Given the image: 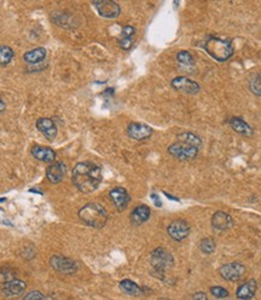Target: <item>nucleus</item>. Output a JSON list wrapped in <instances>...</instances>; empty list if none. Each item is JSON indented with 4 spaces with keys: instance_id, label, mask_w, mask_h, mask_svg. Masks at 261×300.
Listing matches in <instances>:
<instances>
[{
    "instance_id": "nucleus-1",
    "label": "nucleus",
    "mask_w": 261,
    "mask_h": 300,
    "mask_svg": "<svg viewBox=\"0 0 261 300\" xmlns=\"http://www.w3.org/2000/svg\"><path fill=\"white\" fill-rule=\"evenodd\" d=\"M103 173L100 167L93 162H80L73 170V182L83 194H92L100 185Z\"/></svg>"
},
{
    "instance_id": "nucleus-2",
    "label": "nucleus",
    "mask_w": 261,
    "mask_h": 300,
    "mask_svg": "<svg viewBox=\"0 0 261 300\" xmlns=\"http://www.w3.org/2000/svg\"><path fill=\"white\" fill-rule=\"evenodd\" d=\"M79 218L83 224L93 228H103L106 224L109 214L99 203H88L80 209Z\"/></svg>"
},
{
    "instance_id": "nucleus-3",
    "label": "nucleus",
    "mask_w": 261,
    "mask_h": 300,
    "mask_svg": "<svg viewBox=\"0 0 261 300\" xmlns=\"http://www.w3.org/2000/svg\"><path fill=\"white\" fill-rule=\"evenodd\" d=\"M205 50L217 62H225L233 54L232 44L218 38H209L205 42Z\"/></svg>"
},
{
    "instance_id": "nucleus-4",
    "label": "nucleus",
    "mask_w": 261,
    "mask_h": 300,
    "mask_svg": "<svg viewBox=\"0 0 261 300\" xmlns=\"http://www.w3.org/2000/svg\"><path fill=\"white\" fill-rule=\"evenodd\" d=\"M151 264L155 272L164 275L166 269L173 266V257L169 251L163 248H158L152 251L151 254Z\"/></svg>"
},
{
    "instance_id": "nucleus-5",
    "label": "nucleus",
    "mask_w": 261,
    "mask_h": 300,
    "mask_svg": "<svg viewBox=\"0 0 261 300\" xmlns=\"http://www.w3.org/2000/svg\"><path fill=\"white\" fill-rule=\"evenodd\" d=\"M199 150L200 149L195 148V146H190V144L177 140L176 143L171 144L169 149H167V152H169V154L171 156H173L175 158H178V160H182V161H188V160H193L194 158H196Z\"/></svg>"
},
{
    "instance_id": "nucleus-6",
    "label": "nucleus",
    "mask_w": 261,
    "mask_h": 300,
    "mask_svg": "<svg viewBox=\"0 0 261 300\" xmlns=\"http://www.w3.org/2000/svg\"><path fill=\"white\" fill-rule=\"evenodd\" d=\"M50 264L56 272H61V274H74V272H77V263L75 260H70L68 257H63L59 256V254H56V256H52L50 260Z\"/></svg>"
},
{
    "instance_id": "nucleus-7",
    "label": "nucleus",
    "mask_w": 261,
    "mask_h": 300,
    "mask_svg": "<svg viewBox=\"0 0 261 300\" xmlns=\"http://www.w3.org/2000/svg\"><path fill=\"white\" fill-rule=\"evenodd\" d=\"M245 266L238 262L226 263L220 266L219 274L226 281H238L244 275Z\"/></svg>"
},
{
    "instance_id": "nucleus-8",
    "label": "nucleus",
    "mask_w": 261,
    "mask_h": 300,
    "mask_svg": "<svg viewBox=\"0 0 261 300\" xmlns=\"http://www.w3.org/2000/svg\"><path fill=\"white\" fill-rule=\"evenodd\" d=\"M92 4L97 8L99 14L104 18H116L121 14V8H119V5L116 2H111V0H94Z\"/></svg>"
},
{
    "instance_id": "nucleus-9",
    "label": "nucleus",
    "mask_w": 261,
    "mask_h": 300,
    "mask_svg": "<svg viewBox=\"0 0 261 300\" xmlns=\"http://www.w3.org/2000/svg\"><path fill=\"white\" fill-rule=\"evenodd\" d=\"M171 86L173 89H176L177 92H185L189 95H195L200 92V86L199 83H196L195 80H190L188 77H176L171 80Z\"/></svg>"
},
{
    "instance_id": "nucleus-10",
    "label": "nucleus",
    "mask_w": 261,
    "mask_h": 300,
    "mask_svg": "<svg viewBox=\"0 0 261 300\" xmlns=\"http://www.w3.org/2000/svg\"><path fill=\"white\" fill-rule=\"evenodd\" d=\"M190 233V227L184 220L172 221L167 227V234L176 242L185 239Z\"/></svg>"
},
{
    "instance_id": "nucleus-11",
    "label": "nucleus",
    "mask_w": 261,
    "mask_h": 300,
    "mask_svg": "<svg viewBox=\"0 0 261 300\" xmlns=\"http://www.w3.org/2000/svg\"><path fill=\"white\" fill-rule=\"evenodd\" d=\"M127 132L129 137H131L133 140H143L152 136L153 130L151 128V126L146 124H141V122H131V124L128 125Z\"/></svg>"
},
{
    "instance_id": "nucleus-12",
    "label": "nucleus",
    "mask_w": 261,
    "mask_h": 300,
    "mask_svg": "<svg viewBox=\"0 0 261 300\" xmlns=\"http://www.w3.org/2000/svg\"><path fill=\"white\" fill-rule=\"evenodd\" d=\"M110 198L118 212H124L130 202V196H129L128 191L123 188H116L111 190Z\"/></svg>"
},
{
    "instance_id": "nucleus-13",
    "label": "nucleus",
    "mask_w": 261,
    "mask_h": 300,
    "mask_svg": "<svg viewBox=\"0 0 261 300\" xmlns=\"http://www.w3.org/2000/svg\"><path fill=\"white\" fill-rule=\"evenodd\" d=\"M65 173H67V166L64 162H55L51 166L47 167L46 170V176L49 179L50 182L52 184H58L64 179Z\"/></svg>"
},
{
    "instance_id": "nucleus-14",
    "label": "nucleus",
    "mask_w": 261,
    "mask_h": 300,
    "mask_svg": "<svg viewBox=\"0 0 261 300\" xmlns=\"http://www.w3.org/2000/svg\"><path fill=\"white\" fill-rule=\"evenodd\" d=\"M27 284L25 281L14 278V280L5 282L4 286H3V294L7 298H15V296H19L25 292Z\"/></svg>"
},
{
    "instance_id": "nucleus-15",
    "label": "nucleus",
    "mask_w": 261,
    "mask_h": 300,
    "mask_svg": "<svg viewBox=\"0 0 261 300\" xmlns=\"http://www.w3.org/2000/svg\"><path fill=\"white\" fill-rule=\"evenodd\" d=\"M212 226L217 230H226L232 227V218L224 212H215L212 216Z\"/></svg>"
},
{
    "instance_id": "nucleus-16",
    "label": "nucleus",
    "mask_w": 261,
    "mask_h": 300,
    "mask_svg": "<svg viewBox=\"0 0 261 300\" xmlns=\"http://www.w3.org/2000/svg\"><path fill=\"white\" fill-rule=\"evenodd\" d=\"M37 128L47 140H52L57 137V125L52 119L40 118L37 122Z\"/></svg>"
},
{
    "instance_id": "nucleus-17",
    "label": "nucleus",
    "mask_w": 261,
    "mask_h": 300,
    "mask_svg": "<svg viewBox=\"0 0 261 300\" xmlns=\"http://www.w3.org/2000/svg\"><path fill=\"white\" fill-rule=\"evenodd\" d=\"M32 155L35 158L41 162H53L56 160V152L53 149L47 148V146H34L32 148Z\"/></svg>"
},
{
    "instance_id": "nucleus-18",
    "label": "nucleus",
    "mask_w": 261,
    "mask_h": 300,
    "mask_svg": "<svg viewBox=\"0 0 261 300\" xmlns=\"http://www.w3.org/2000/svg\"><path fill=\"white\" fill-rule=\"evenodd\" d=\"M149 218H151V209L145 204H141L133 210L130 215V221L135 226H140V224H145Z\"/></svg>"
},
{
    "instance_id": "nucleus-19",
    "label": "nucleus",
    "mask_w": 261,
    "mask_h": 300,
    "mask_svg": "<svg viewBox=\"0 0 261 300\" xmlns=\"http://www.w3.org/2000/svg\"><path fill=\"white\" fill-rule=\"evenodd\" d=\"M256 290H257L256 281H255L254 278H251V280L247 281L245 284H243L238 287V290H237V292H236V296L238 299L249 300L255 296Z\"/></svg>"
},
{
    "instance_id": "nucleus-20",
    "label": "nucleus",
    "mask_w": 261,
    "mask_h": 300,
    "mask_svg": "<svg viewBox=\"0 0 261 300\" xmlns=\"http://www.w3.org/2000/svg\"><path fill=\"white\" fill-rule=\"evenodd\" d=\"M229 124L231 128H232L233 131L239 134H243V136H250V134H253V130H251L250 126H249L242 118H238V116H232V118H230Z\"/></svg>"
},
{
    "instance_id": "nucleus-21",
    "label": "nucleus",
    "mask_w": 261,
    "mask_h": 300,
    "mask_svg": "<svg viewBox=\"0 0 261 300\" xmlns=\"http://www.w3.org/2000/svg\"><path fill=\"white\" fill-rule=\"evenodd\" d=\"M46 56L47 50L43 47H39L27 52L25 56H23V59H25L28 64H38V62H43V60L46 58Z\"/></svg>"
},
{
    "instance_id": "nucleus-22",
    "label": "nucleus",
    "mask_w": 261,
    "mask_h": 300,
    "mask_svg": "<svg viewBox=\"0 0 261 300\" xmlns=\"http://www.w3.org/2000/svg\"><path fill=\"white\" fill-rule=\"evenodd\" d=\"M134 35H135V28L134 26H125L122 30L121 40H119V44L123 50H129L134 44Z\"/></svg>"
},
{
    "instance_id": "nucleus-23",
    "label": "nucleus",
    "mask_w": 261,
    "mask_h": 300,
    "mask_svg": "<svg viewBox=\"0 0 261 300\" xmlns=\"http://www.w3.org/2000/svg\"><path fill=\"white\" fill-rule=\"evenodd\" d=\"M119 287H121V290H124V293H127L128 296H141V294H142V288H141L139 284H135V282L131 280L121 281Z\"/></svg>"
},
{
    "instance_id": "nucleus-24",
    "label": "nucleus",
    "mask_w": 261,
    "mask_h": 300,
    "mask_svg": "<svg viewBox=\"0 0 261 300\" xmlns=\"http://www.w3.org/2000/svg\"><path fill=\"white\" fill-rule=\"evenodd\" d=\"M177 140L190 144V146H193L197 149H200L201 146H202V142H201L200 137L196 136L195 134H191V132H183V134H178V136H177Z\"/></svg>"
},
{
    "instance_id": "nucleus-25",
    "label": "nucleus",
    "mask_w": 261,
    "mask_h": 300,
    "mask_svg": "<svg viewBox=\"0 0 261 300\" xmlns=\"http://www.w3.org/2000/svg\"><path fill=\"white\" fill-rule=\"evenodd\" d=\"M14 58V50L9 46H2L0 48V64L2 66L8 65Z\"/></svg>"
},
{
    "instance_id": "nucleus-26",
    "label": "nucleus",
    "mask_w": 261,
    "mask_h": 300,
    "mask_svg": "<svg viewBox=\"0 0 261 300\" xmlns=\"http://www.w3.org/2000/svg\"><path fill=\"white\" fill-rule=\"evenodd\" d=\"M200 250L206 254H212L215 250V242L212 238H203L200 242Z\"/></svg>"
},
{
    "instance_id": "nucleus-27",
    "label": "nucleus",
    "mask_w": 261,
    "mask_h": 300,
    "mask_svg": "<svg viewBox=\"0 0 261 300\" xmlns=\"http://www.w3.org/2000/svg\"><path fill=\"white\" fill-rule=\"evenodd\" d=\"M177 62L179 64L185 65V66H191L194 65V58L190 53L187 52V50H181L178 54H177Z\"/></svg>"
},
{
    "instance_id": "nucleus-28",
    "label": "nucleus",
    "mask_w": 261,
    "mask_h": 300,
    "mask_svg": "<svg viewBox=\"0 0 261 300\" xmlns=\"http://www.w3.org/2000/svg\"><path fill=\"white\" fill-rule=\"evenodd\" d=\"M249 88H250L251 92L256 96H261V74H256L253 80L249 83Z\"/></svg>"
},
{
    "instance_id": "nucleus-29",
    "label": "nucleus",
    "mask_w": 261,
    "mask_h": 300,
    "mask_svg": "<svg viewBox=\"0 0 261 300\" xmlns=\"http://www.w3.org/2000/svg\"><path fill=\"white\" fill-rule=\"evenodd\" d=\"M211 293L212 296H214L215 298H226L229 296V292L220 286H214L211 288Z\"/></svg>"
},
{
    "instance_id": "nucleus-30",
    "label": "nucleus",
    "mask_w": 261,
    "mask_h": 300,
    "mask_svg": "<svg viewBox=\"0 0 261 300\" xmlns=\"http://www.w3.org/2000/svg\"><path fill=\"white\" fill-rule=\"evenodd\" d=\"M44 298L45 296L39 290H33V292L27 294L23 300H44Z\"/></svg>"
},
{
    "instance_id": "nucleus-31",
    "label": "nucleus",
    "mask_w": 261,
    "mask_h": 300,
    "mask_svg": "<svg viewBox=\"0 0 261 300\" xmlns=\"http://www.w3.org/2000/svg\"><path fill=\"white\" fill-rule=\"evenodd\" d=\"M193 300H208L207 296L203 292H196L193 296Z\"/></svg>"
},
{
    "instance_id": "nucleus-32",
    "label": "nucleus",
    "mask_w": 261,
    "mask_h": 300,
    "mask_svg": "<svg viewBox=\"0 0 261 300\" xmlns=\"http://www.w3.org/2000/svg\"><path fill=\"white\" fill-rule=\"evenodd\" d=\"M151 197L153 198V200H154L155 206H161V202H160V200H159V198H158L157 194H151Z\"/></svg>"
},
{
    "instance_id": "nucleus-33",
    "label": "nucleus",
    "mask_w": 261,
    "mask_h": 300,
    "mask_svg": "<svg viewBox=\"0 0 261 300\" xmlns=\"http://www.w3.org/2000/svg\"><path fill=\"white\" fill-rule=\"evenodd\" d=\"M2 110V113L5 110V102H4V100H3V98H2V110Z\"/></svg>"
},
{
    "instance_id": "nucleus-34",
    "label": "nucleus",
    "mask_w": 261,
    "mask_h": 300,
    "mask_svg": "<svg viewBox=\"0 0 261 300\" xmlns=\"http://www.w3.org/2000/svg\"><path fill=\"white\" fill-rule=\"evenodd\" d=\"M158 300H170V299H165V298H163V299H158Z\"/></svg>"
}]
</instances>
